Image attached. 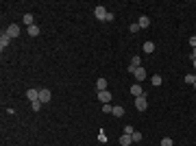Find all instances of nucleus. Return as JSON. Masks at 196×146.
Instances as JSON below:
<instances>
[{"mask_svg": "<svg viewBox=\"0 0 196 146\" xmlns=\"http://www.w3.org/2000/svg\"><path fill=\"white\" fill-rule=\"evenodd\" d=\"M107 13H109V11H107L102 4H98L96 9H94V15H96V20H107Z\"/></svg>", "mask_w": 196, "mask_h": 146, "instance_id": "obj_1", "label": "nucleus"}, {"mask_svg": "<svg viewBox=\"0 0 196 146\" xmlns=\"http://www.w3.org/2000/svg\"><path fill=\"white\" fill-rule=\"evenodd\" d=\"M4 33H7V35H9V37L13 39V37H18V35H20V26H18V24H9Z\"/></svg>", "mask_w": 196, "mask_h": 146, "instance_id": "obj_2", "label": "nucleus"}, {"mask_svg": "<svg viewBox=\"0 0 196 146\" xmlns=\"http://www.w3.org/2000/svg\"><path fill=\"white\" fill-rule=\"evenodd\" d=\"M135 107H137V111H146V109H148V100H146V96L135 98Z\"/></svg>", "mask_w": 196, "mask_h": 146, "instance_id": "obj_3", "label": "nucleus"}, {"mask_svg": "<svg viewBox=\"0 0 196 146\" xmlns=\"http://www.w3.org/2000/svg\"><path fill=\"white\" fill-rule=\"evenodd\" d=\"M50 98H52V94H50V90H39V102L44 105V102H50Z\"/></svg>", "mask_w": 196, "mask_h": 146, "instance_id": "obj_4", "label": "nucleus"}, {"mask_svg": "<svg viewBox=\"0 0 196 146\" xmlns=\"http://www.w3.org/2000/svg\"><path fill=\"white\" fill-rule=\"evenodd\" d=\"M131 94H133L135 98L144 96V90H142V85H140V83H133V85H131Z\"/></svg>", "mask_w": 196, "mask_h": 146, "instance_id": "obj_5", "label": "nucleus"}, {"mask_svg": "<svg viewBox=\"0 0 196 146\" xmlns=\"http://www.w3.org/2000/svg\"><path fill=\"white\" fill-rule=\"evenodd\" d=\"M98 100H100L102 105L111 102V94H109V90H105V92H98Z\"/></svg>", "mask_w": 196, "mask_h": 146, "instance_id": "obj_6", "label": "nucleus"}, {"mask_svg": "<svg viewBox=\"0 0 196 146\" xmlns=\"http://www.w3.org/2000/svg\"><path fill=\"white\" fill-rule=\"evenodd\" d=\"M133 76H135V81H137V83H142V81L146 79V70H144V68L140 65V68L135 70V74H133Z\"/></svg>", "mask_w": 196, "mask_h": 146, "instance_id": "obj_7", "label": "nucleus"}, {"mask_svg": "<svg viewBox=\"0 0 196 146\" xmlns=\"http://www.w3.org/2000/svg\"><path fill=\"white\" fill-rule=\"evenodd\" d=\"M26 98H28L31 102L39 100V90H28V92H26Z\"/></svg>", "mask_w": 196, "mask_h": 146, "instance_id": "obj_8", "label": "nucleus"}, {"mask_svg": "<svg viewBox=\"0 0 196 146\" xmlns=\"http://www.w3.org/2000/svg\"><path fill=\"white\" fill-rule=\"evenodd\" d=\"M9 44H11V37H9L7 33H2V35H0V48L4 50L7 46H9Z\"/></svg>", "mask_w": 196, "mask_h": 146, "instance_id": "obj_9", "label": "nucleus"}, {"mask_svg": "<svg viewBox=\"0 0 196 146\" xmlns=\"http://www.w3.org/2000/svg\"><path fill=\"white\" fill-rule=\"evenodd\" d=\"M137 24H140V29H148V26H150V18H148V15H142V18L137 20Z\"/></svg>", "mask_w": 196, "mask_h": 146, "instance_id": "obj_10", "label": "nucleus"}, {"mask_svg": "<svg viewBox=\"0 0 196 146\" xmlns=\"http://www.w3.org/2000/svg\"><path fill=\"white\" fill-rule=\"evenodd\" d=\"M111 113H113V116H116V118H122V116H124V107H120V105H116V107H113V111H111Z\"/></svg>", "mask_w": 196, "mask_h": 146, "instance_id": "obj_11", "label": "nucleus"}, {"mask_svg": "<svg viewBox=\"0 0 196 146\" xmlns=\"http://www.w3.org/2000/svg\"><path fill=\"white\" fill-rule=\"evenodd\" d=\"M96 87H98V92H105V90H107V79H98Z\"/></svg>", "mask_w": 196, "mask_h": 146, "instance_id": "obj_12", "label": "nucleus"}, {"mask_svg": "<svg viewBox=\"0 0 196 146\" xmlns=\"http://www.w3.org/2000/svg\"><path fill=\"white\" fill-rule=\"evenodd\" d=\"M28 35H31V37H37V35H39V26H37V24L28 26Z\"/></svg>", "mask_w": 196, "mask_h": 146, "instance_id": "obj_13", "label": "nucleus"}, {"mask_svg": "<svg viewBox=\"0 0 196 146\" xmlns=\"http://www.w3.org/2000/svg\"><path fill=\"white\" fill-rule=\"evenodd\" d=\"M120 144H122V146L133 144V138H131V135H122V138H120Z\"/></svg>", "mask_w": 196, "mask_h": 146, "instance_id": "obj_14", "label": "nucleus"}, {"mask_svg": "<svg viewBox=\"0 0 196 146\" xmlns=\"http://www.w3.org/2000/svg\"><path fill=\"white\" fill-rule=\"evenodd\" d=\"M144 52H146V55L155 52V44H152V42H144Z\"/></svg>", "mask_w": 196, "mask_h": 146, "instance_id": "obj_15", "label": "nucleus"}, {"mask_svg": "<svg viewBox=\"0 0 196 146\" xmlns=\"http://www.w3.org/2000/svg\"><path fill=\"white\" fill-rule=\"evenodd\" d=\"M131 65L140 68V65H142V57H137V55H135V57H131Z\"/></svg>", "mask_w": 196, "mask_h": 146, "instance_id": "obj_16", "label": "nucleus"}, {"mask_svg": "<svg viewBox=\"0 0 196 146\" xmlns=\"http://www.w3.org/2000/svg\"><path fill=\"white\" fill-rule=\"evenodd\" d=\"M22 20H24V24H28V26H33V15H31V13H26V15H24Z\"/></svg>", "mask_w": 196, "mask_h": 146, "instance_id": "obj_17", "label": "nucleus"}, {"mask_svg": "<svg viewBox=\"0 0 196 146\" xmlns=\"http://www.w3.org/2000/svg\"><path fill=\"white\" fill-rule=\"evenodd\" d=\"M150 83H152L155 87H159V85H161V76H159V74H157V76H152V79H150Z\"/></svg>", "mask_w": 196, "mask_h": 146, "instance_id": "obj_18", "label": "nucleus"}, {"mask_svg": "<svg viewBox=\"0 0 196 146\" xmlns=\"http://www.w3.org/2000/svg\"><path fill=\"white\" fill-rule=\"evenodd\" d=\"M31 109H33V111H39V109H42V102H39V100L31 102Z\"/></svg>", "mask_w": 196, "mask_h": 146, "instance_id": "obj_19", "label": "nucleus"}, {"mask_svg": "<svg viewBox=\"0 0 196 146\" xmlns=\"http://www.w3.org/2000/svg\"><path fill=\"white\" fill-rule=\"evenodd\" d=\"M194 81H196V74H188V76H185V83L194 85Z\"/></svg>", "mask_w": 196, "mask_h": 146, "instance_id": "obj_20", "label": "nucleus"}, {"mask_svg": "<svg viewBox=\"0 0 196 146\" xmlns=\"http://www.w3.org/2000/svg\"><path fill=\"white\" fill-rule=\"evenodd\" d=\"M161 146H172V138H163V140H161Z\"/></svg>", "mask_w": 196, "mask_h": 146, "instance_id": "obj_21", "label": "nucleus"}, {"mask_svg": "<svg viewBox=\"0 0 196 146\" xmlns=\"http://www.w3.org/2000/svg\"><path fill=\"white\" fill-rule=\"evenodd\" d=\"M129 31H131V33H137V31H140V24H137V22H135V24H131V26H129Z\"/></svg>", "mask_w": 196, "mask_h": 146, "instance_id": "obj_22", "label": "nucleus"}, {"mask_svg": "<svg viewBox=\"0 0 196 146\" xmlns=\"http://www.w3.org/2000/svg\"><path fill=\"white\" fill-rule=\"evenodd\" d=\"M102 111H105V113H111V111H113V107L107 102V105H102Z\"/></svg>", "mask_w": 196, "mask_h": 146, "instance_id": "obj_23", "label": "nucleus"}, {"mask_svg": "<svg viewBox=\"0 0 196 146\" xmlns=\"http://www.w3.org/2000/svg\"><path fill=\"white\" fill-rule=\"evenodd\" d=\"M133 133H135L133 127H124V135H133Z\"/></svg>", "mask_w": 196, "mask_h": 146, "instance_id": "obj_24", "label": "nucleus"}, {"mask_svg": "<svg viewBox=\"0 0 196 146\" xmlns=\"http://www.w3.org/2000/svg\"><path fill=\"white\" fill-rule=\"evenodd\" d=\"M131 138H133V142H140V140H142V133H137V131H135Z\"/></svg>", "mask_w": 196, "mask_h": 146, "instance_id": "obj_25", "label": "nucleus"}, {"mask_svg": "<svg viewBox=\"0 0 196 146\" xmlns=\"http://www.w3.org/2000/svg\"><path fill=\"white\" fill-rule=\"evenodd\" d=\"M190 46H192V48H196V35H192V37H190Z\"/></svg>", "mask_w": 196, "mask_h": 146, "instance_id": "obj_26", "label": "nucleus"}, {"mask_svg": "<svg viewBox=\"0 0 196 146\" xmlns=\"http://www.w3.org/2000/svg\"><path fill=\"white\" fill-rule=\"evenodd\" d=\"M113 18H116V15H113V13L109 11V13H107V20H105V22H113Z\"/></svg>", "mask_w": 196, "mask_h": 146, "instance_id": "obj_27", "label": "nucleus"}, {"mask_svg": "<svg viewBox=\"0 0 196 146\" xmlns=\"http://www.w3.org/2000/svg\"><path fill=\"white\" fill-rule=\"evenodd\" d=\"M190 59H192V57H190ZM192 65H194V68H196V59H192Z\"/></svg>", "mask_w": 196, "mask_h": 146, "instance_id": "obj_28", "label": "nucleus"}, {"mask_svg": "<svg viewBox=\"0 0 196 146\" xmlns=\"http://www.w3.org/2000/svg\"><path fill=\"white\" fill-rule=\"evenodd\" d=\"M192 59H196V48H194V52H192Z\"/></svg>", "mask_w": 196, "mask_h": 146, "instance_id": "obj_29", "label": "nucleus"}, {"mask_svg": "<svg viewBox=\"0 0 196 146\" xmlns=\"http://www.w3.org/2000/svg\"><path fill=\"white\" fill-rule=\"evenodd\" d=\"M194 90H196V81H194Z\"/></svg>", "mask_w": 196, "mask_h": 146, "instance_id": "obj_30", "label": "nucleus"}]
</instances>
